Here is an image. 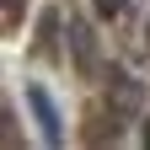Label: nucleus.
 I'll return each mask as SVG.
<instances>
[{"mask_svg":"<svg viewBox=\"0 0 150 150\" xmlns=\"http://www.w3.org/2000/svg\"><path fill=\"white\" fill-rule=\"evenodd\" d=\"M145 145H150V123H145Z\"/></svg>","mask_w":150,"mask_h":150,"instance_id":"7ed1b4c3","label":"nucleus"},{"mask_svg":"<svg viewBox=\"0 0 150 150\" xmlns=\"http://www.w3.org/2000/svg\"><path fill=\"white\" fill-rule=\"evenodd\" d=\"M27 102H32V112H38V123H43V145H59V139H64V129H59V107L48 102V91H43V86H32V91H27Z\"/></svg>","mask_w":150,"mask_h":150,"instance_id":"f257e3e1","label":"nucleus"},{"mask_svg":"<svg viewBox=\"0 0 150 150\" xmlns=\"http://www.w3.org/2000/svg\"><path fill=\"white\" fill-rule=\"evenodd\" d=\"M91 6H97L102 16H123V11H129V0H91Z\"/></svg>","mask_w":150,"mask_h":150,"instance_id":"f03ea898","label":"nucleus"}]
</instances>
